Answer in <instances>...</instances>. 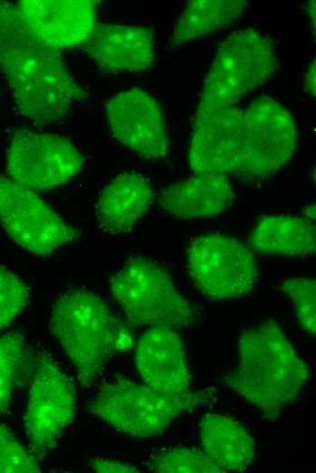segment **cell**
<instances>
[{
    "label": "cell",
    "instance_id": "cell-11",
    "mask_svg": "<svg viewBox=\"0 0 316 473\" xmlns=\"http://www.w3.org/2000/svg\"><path fill=\"white\" fill-rule=\"evenodd\" d=\"M84 162L68 139L24 128L11 137L6 171L10 178L32 190H46L75 176Z\"/></svg>",
    "mask_w": 316,
    "mask_h": 473
},
{
    "label": "cell",
    "instance_id": "cell-15",
    "mask_svg": "<svg viewBox=\"0 0 316 473\" xmlns=\"http://www.w3.org/2000/svg\"><path fill=\"white\" fill-rule=\"evenodd\" d=\"M135 364L144 383L158 392L177 395L190 390L184 349L175 329L149 327L138 341Z\"/></svg>",
    "mask_w": 316,
    "mask_h": 473
},
{
    "label": "cell",
    "instance_id": "cell-29",
    "mask_svg": "<svg viewBox=\"0 0 316 473\" xmlns=\"http://www.w3.org/2000/svg\"><path fill=\"white\" fill-rule=\"evenodd\" d=\"M307 13L311 19L313 28L315 27V1H310L307 6Z\"/></svg>",
    "mask_w": 316,
    "mask_h": 473
},
{
    "label": "cell",
    "instance_id": "cell-24",
    "mask_svg": "<svg viewBox=\"0 0 316 473\" xmlns=\"http://www.w3.org/2000/svg\"><path fill=\"white\" fill-rule=\"evenodd\" d=\"M293 304L300 325L311 337L316 333V281L311 277H297L285 280L281 286Z\"/></svg>",
    "mask_w": 316,
    "mask_h": 473
},
{
    "label": "cell",
    "instance_id": "cell-10",
    "mask_svg": "<svg viewBox=\"0 0 316 473\" xmlns=\"http://www.w3.org/2000/svg\"><path fill=\"white\" fill-rule=\"evenodd\" d=\"M74 412L73 384L49 354L40 352L24 417L30 449L37 459L54 448Z\"/></svg>",
    "mask_w": 316,
    "mask_h": 473
},
{
    "label": "cell",
    "instance_id": "cell-23",
    "mask_svg": "<svg viewBox=\"0 0 316 473\" xmlns=\"http://www.w3.org/2000/svg\"><path fill=\"white\" fill-rule=\"evenodd\" d=\"M25 337L13 331L0 337V414L5 413L11 403L13 385L23 360Z\"/></svg>",
    "mask_w": 316,
    "mask_h": 473
},
{
    "label": "cell",
    "instance_id": "cell-1",
    "mask_svg": "<svg viewBox=\"0 0 316 473\" xmlns=\"http://www.w3.org/2000/svg\"><path fill=\"white\" fill-rule=\"evenodd\" d=\"M0 70L19 112L35 125L62 120L87 98L59 50L43 43L18 4L0 1Z\"/></svg>",
    "mask_w": 316,
    "mask_h": 473
},
{
    "label": "cell",
    "instance_id": "cell-20",
    "mask_svg": "<svg viewBox=\"0 0 316 473\" xmlns=\"http://www.w3.org/2000/svg\"><path fill=\"white\" fill-rule=\"evenodd\" d=\"M249 243L259 252L304 257L316 250V228L306 217L264 216L252 229Z\"/></svg>",
    "mask_w": 316,
    "mask_h": 473
},
{
    "label": "cell",
    "instance_id": "cell-27",
    "mask_svg": "<svg viewBox=\"0 0 316 473\" xmlns=\"http://www.w3.org/2000/svg\"><path fill=\"white\" fill-rule=\"evenodd\" d=\"M91 468L100 473H137L141 472L136 467L108 458H95L91 462Z\"/></svg>",
    "mask_w": 316,
    "mask_h": 473
},
{
    "label": "cell",
    "instance_id": "cell-30",
    "mask_svg": "<svg viewBox=\"0 0 316 473\" xmlns=\"http://www.w3.org/2000/svg\"><path fill=\"white\" fill-rule=\"evenodd\" d=\"M305 214L307 216L306 218H308V219H310L311 221L313 219V221H314L315 220V205L311 204L309 206H307L306 209H305Z\"/></svg>",
    "mask_w": 316,
    "mask_h": 473
},
{
    "label": "cell",
    "instance_id": "cell-2",
    "mask_svg": "<svg viewBox=\"0 0 316 473\" xmlns=\"http://www.w3.org/2000/svg\"><path fill=\"white\" fill-rule=\"evenodd\" d=\"M238 355V363L223 384L255 406L266 419H276L301 392L309 377L306 363L273 321L243 331Z\"/></svg>",
    "mask_w": 316,
    "mask_h": 473
},
{
    "label": "cell",
    "instance_id": "cell-17",
    "mask_svg": "<svg viewBox=\"0 0 316 473\" xmlns=\"http://www.w3.org/2000/svg\"><path fill=\"white\" fill-rule=\"evenodd\" d=\"M233 198L232 186L225 175L202 174L164 187L158 203L173 216L192 219L217 215Z\"/></svg>",
    "mask_w": 316,
    "mask_h": 473
},
{
    "label": "cell",
    "instance_id": "cell-7",
    "mask_svg": "<svg viewBox=\"0 0 316 473\" xmlns=\"http://www.w3.org/2000/svg\"><path fill=\"white\" fill-rule=\"evenodd\" d=\"M296 145L291 113L269 96L259 97L244 112L242 146L233 174L252 181L271 177L289 163Z\"/></svg>",
    "mask_w": 316,
    "mask_h": 473
},
{
    "label": "cell",
    "instance_id": "cell-14",
    "mask_svg": "<svg viewBox=\"0 0 316 473\" xmlns=\"http://www.w3.org/2000/svg\"><path fill=\"white\" fill-rule=\"evenodd\" d=\"M33 33L57 49L84 45L96 22L92 0H22L17 3Z\"/></svg>",
    "mask_w": 316,
    "mask_h": 473
},
{
    "label": "cell",
    "instance_id": "cell-16",
    "mask_svg": "<svg viewBox=\"0 0 316 473\" xmlns=\"http://www.w3.org/2000/svg\"><path fill=\"white\" fill-rule=\"evenodd\" d=\"M90 59L107 73H137L154 61L153 32L146 27L96 24L85 42Z\"/></svg>",
    "mask_w": 316,
    "mask_h": 473
},
{
    "label": "cell",
    "instance_id": "cell-8",
    "mask_svg": "<svg viewBox=\"0 0 316 473\" xmlns=\"http://www.w3.org/2000/svg\"><path fill=\"white\" fill-rule=\"evenodd\" d=\"M186 268L194 286L215 300L247 295L258 273L251 249L234 237L219 233L206 234L192 242Z\"/></svg>",
    "mask_w": 316,
    "mask_h": 473
},
{
    "label": "cell",
    "instance_id": "cell-26",
    "mask_svg": "<svg viewBox=\"0 0 316 473\" xmlns=\"http://www.w3.org/2000/svg\"><path fill=\"white\" fill-rule=\"evenodd\" d=\"M35 455L26 449L13 432L0 423V473H39Z\"/></svg>",
    "mask_w": 316,
    "mask_h": 473
},
{
    "label": "cell",
    "instance_id": "cell-21",
    "mask_svg": "<svg viewBox=\"0 0 316 473\" xmlns=\"http://www.w3.org/2000/svg\"><path fill=\"white\" fill-rule=\"evenodd\" d=\"M248 6L243 0H194L178 16L172 42L181 45L225 27Z\"/></svg>",
    "mask_w": 316,
    "mask_h": 473
},
{
    "label": "cell",
    "instance_id": "cell-25",
    "mask_svg": "<svg viewBox=\"0 0 316 473\" xmlns=\"http://www.w3.org/2000/svg\"><path fill=\"white\" fill-rule=\"evenodd\" d=\"M29 297L28 286L15 273L0 265V330L16 318Z\"/></svg>",
    "mask_w": 316,
    "mask_h": 473
},
{
    "label": "cell",
    "instance_id": "cell-4",
    "mask_svg": "<svg viewBox=\"0 0 316 473\" xmlns=\"http://www.w3.org/2000/svg\"><path fill=\"white\" fill-rule=\"evenodd\" d=\"M210 389L177 395L158 392L125 378L104 384L90 403V411L117 430L134 438L162 434L183 412L212 402Z\"/></svg>",
    "mask_w": 316,
    "mask_h": 473
},
{
    "label": "cell",
    "instance_id": "cell-18",
    "mask_svg": "<svg viewBox=\"0 0 316 473\" xmlns=\"http://www.w3.org/2000/svg\"><path fill=\"white\" fill-rule=\"evenodd\" d=\"M152 197L150 183L142 174H120L104 186L95 204L99 227L110 235L132 230L147 212Z\"/></svg>",
    "mask_w": 316,
    "mask_h": 473
},
{
    "label": "cell",
    "instance_id": "cell-13",
    "mask_svg": "<svg viewBox=\"0 0 316 473\" xmlns=\"http://www.w3.org/2000/svg\"><path fill=\"white\" fill-rule=\"evenodd\" d=\"M244 112L229 106L193 122L189 163L194 175L233 174L240 158Z\"/></svg>",
    "mask_w": 316,
    "mask_h": 473
},
{
    "label": "cell",
    "instance_id": "cell-19",
    "mask_svg": "<svg viewBox=\"0 0 316 473\" xmlns=\"http://www.w3.org/2000/svg\"><path fill=\"white\" fill-rule=\"evenodd\" d=\"M204 453L222 471H244L252 464L256 445L237 420L220 414H206L199 424Z\"/></svg>",
    "mask_w": 316,
    "mask_h": 473
},
{
    "label": "cell",
    "instance_id": "cell-3",
    "mask_svg": "<svg viewBox=\"0 0 316 473\" xmlns=\"http://www.w3.org/2000/svg\"><path fill=\"white\" fill-rule=\"evenodd\" d=\"M50 329L84 387L95 382L114 354L133 345L128 328L99 296L86 289H71L58 297L52 308Z\"/></svg>",
    "mask_w": 316,
    "mask_h": 473
},
{
    "label": "cell",
    "instance_id": "cell-5",
    "mask_svg": "<svg viewBox=\"0 0 316 473\" xmlns=\"http://www.w3.org/2000/svg\"><path fill=\"white\" fill-rule=\"evenodd\" d=\"M272 42L254 28L241 29L220 45L204 81L193 122L232 106L275 72Z\"/></svg>",
    "mask_w": 316,
    "mask_h": 473
},
{
    "label": "cell",
    "instance_id": "cell-22",
    "mask_svg": "<svg viewBox=\"0 0 316 473\" xmlns=\"http://www.w3.org/2000/svg\"><path fill=\"white\" fill-rule=\"evenodd\" d=\"M156 473H223L203 450L177 447L155 455L148 463Z\"/></svg>",
    "mask_w": 316,
    "mask_h": 473
},
{
    "label": "cell",
    "instance_id": "cell-6",
    "mask_svg": "<svg viewBox=\"0 0 316 473\" xmlns=\"http://www.w3.org/2000/svg\"><path fill=\"white\" fill-rule=\"evenodd\" d=\"M110 289L127 320L136 327L181 329L194 320V308L156 262L133 257L112 276Z\"/></svg>",
    "mask_w": 316,
    "mask_h": 473
},
{
    "label": "cell",
    "instance_id": "cell-9",
    "mask_svg": "<svg viewBox=\"0 0 316 473\" xmlns=\"http://www.w3.org/2000/svg\"><path fill=\"white\" fill-rule=\"evenodd\" d=\"M0 221L9 236L36 256H48L77 237L68 225L34 190L0 176Z\"/></svg>",
    "mask_w": 316,
    "mask_h": 473
},
{
    "label": "cell",
    "instance_id": "cell-28",
    "mask_svg": "<svg viewBox=\"0 0 316 473\" xmlns=\"http://www.w3.org/2000/svg\"><path fill=\"white\" fill-rule=\"evenodd\" d=\"M316 63L315 59L311 62L304 74V90L311 96H315L316 91Z\"/></svg>",
    "mask_w": 316,
    "mask_h": 473
},
{
    "label": "cell",
    "instance_id": "cell-12",
    "mask_svg": "<svg viewBox=\"0 0 316 473\" xmlns=\"http://www.w3.org/2000/svg\"><path fill=\"white\" fill-rule=\"evenodd\" d=\"M105 111L113 136L124 146L152 161L167 156L164 116L159 103L146 92H121L106 102Z\"/></svg>",
    "mask_w": 316,
    "mask_h": 473
}]
</instances>
